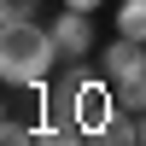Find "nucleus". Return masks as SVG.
I'll return each mask as SVG.
<instances>
[{"label":"nucleus","instance_id":"1","mask_svg":"<svg viewBox=\"0 0 146 146\" xmlns=\"http://www.w3.org/2000/svg\"><path fill=\"white\" fill-rule=\"evenodd\" d=\"M53 64H64L53 23H35V18L0 23V76H6V88H47Z\"/></svg>","mask_w":146,"mask_h":146},{"label":"nucleus","instance_id":"2","mask_svg":"<svg viewBox=\"0 0 146 146\" xmlns=\"http://www.w3.org/2000/svg\"><path fill=\"white\" fill-rule=\"evenodd\" d=\"M53 41H58V53H64V64H70V58H88L94 53V18L76 12V6H64L53 18Z\"/></svg>","mask_w":146,"mask_h":146},{"label":"nucleus","instance_id":"3","mask_svg":"<svg viewBox=\"0 0 146 146\" xmlns=\"http://www.w3.org/2000/svg\"><path fill=\"white\" fill-rule=\"evenodd\" d=\"M88 146H146V117H135V111H123L117 105V117L100 129Z\"/></svg>","mask_w":146,"mask_h":146},{"label":"nucleus","instance_id":"4","mask_svg":"<svg viewBox=\"0 0 146 146\" xmlns=\"http://www.w3.org/2000/svg\"><path fill=\"white\" fill-rule=\"evenodd\" d=\"M117 35L146 41V0H123V6H117Z\"/></svg>","mask_w":146,"mask_h":146},{"label":"nucleus","instance_id":"5","mask_svg":"<svg viewBox=\"0 0 146 146\" xmlns=\"http://www.w3.org/2000/svg\"><path fill=\"white\" fill-rule=\"evenodd\" d=\"M35 146H88V135L76 123H41L35 129Z\"/></svg>","mask_w":146,"mask_h":146},{"label":"nucleus","instance_id":"6","mask_svg":"<svg viewBox=\"0 0 146 146\" xmlns=\"http://www.w3.org/2000/svg\"><path fill=\"white\" fill-rule=\"evenodd\" d=\"M0 146H35V129L23 123L18 111H6V123H0Z\"/></svg>","mask_w":146,"mask_h":146},{"label":"nucleus","instance_id":"7","mask_svg":"<svg viewBox=\"0 0 146 146\" xmlns=\"http://www.w3.org/2000/svg\"><path fill=\"white\" fill-rule=\"evenodd\" d=\"M6 18H41V0H0V23Z\"/></svg>","mask_w":146,"mask_h":146},{"label":"nucleus","instance_id":"8","mask_svg":"<svg viewBox=\"0 0 146 146\" xmlns=\"http://www.w3.org/2000/svg\"><path fill=\"white\" fill-rule=\"evenodd\" d=\"M64 6H76V12H94V6H100V0H64Z\"/></svg>","mask_w":146,"mask_h":146}]
</instances>
